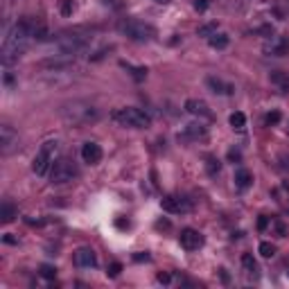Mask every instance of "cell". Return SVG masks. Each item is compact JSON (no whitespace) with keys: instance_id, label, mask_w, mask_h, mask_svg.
<instances>
[{"instance_id":"6da1fadb","label":"cell","mask_w":289,"mask_h":289,"mask_svg":"<svg viewBox=\"0 0 289 289\" xmlns=\"http://www.w3.org/2000/svg\"><path fill=\"white\" fill-rule=\"evenodd\" d=\"M32 39H48V30L43 23H39L36 18H23L7 32L5 41H2V50H0V59L5 66H12L14 61H18L23 57V52L27 50Z\"/></svg>"},{"instance_id":"7a4b0ae2","label":"cell","mask_w":289,"mask_h":289,"mask_svg":"<svg viewBox=\"0 0 289 289\" xmlns=\"http://www.w3.org/2000/svg\"><path fill=\"white\" fill-rule=\"evenodd\" d=\"M118 30L125 34L127 39L138 41V43H149L156 39V27L149 23H143L138 18H125L118 23Z\"/></svg>"},{"instance_id":"3957f363","label":"cell","mask_w":289,"mask_h":289,"mask_svg":"<svg viewBox=\"0 0 289 289\" xmlns=\"http://www.w3.org/2000/svg\"><path fill=\"white\" fill-rule=\"evenodd\" d=\"M113 120L122 127H129V129H147L151 125V118L143 109H136V106H127V109H118L113 113Z\"/></svg>"},{"instance_id":"277c9868","label":"cell","mask_w":289,"mask_h":289,"mask_svg":"<svg viewBox=\"0 0 289 289\" xmlns=\"http://www.w3.org/2000/svg\"><path fill=\"white\" fill-rule=\"evenodd\" d=\"M57 147H59L57 140H48V143L41 144V149L36 151V156H34V161H32V172L36 177H46L48 172L52 170L54 156H57Z\"/></svg>"},{"instance_id":"5b68a950","label":"cell","mask_w":289,"mask_h":289,"mask_svg":"<svg viewBox=\"0 0 289 289\" xmlns=\"http://www.w3.org/2000/svg\"><path fill=\"white\" fill-rule=\"evenodd\" d=\"M77 165L75 161L70 158H59V161H54L52 170H50V178H52L54 185H61V183H70L72 178H77Z\"/></svg>"},{"instance_id":"8992f818","label":"cell","mask_w":289,"mask_h":289,"mask_svg":"<svg viewBox=\"0 0 289 289\" xmlns=\"http://www.w3.org/2000/svg\"><path fill=\"white\" fill-rule=\"evenodd\" d=\"M161 208L165 212H172V215H181V212H190L192 204L190 199L178 197V194H167V197L161 199Z\"/></svg>"},{"instance_id":"52a82bcc","label":"cell","mask_w":289,"mask_h":289,"mask_svg":"<svg viewBox=\"0 0 289 289\" xmlns=\"http://www.w3.org/2000/svg\"><path fill=\"white\" fill-rule=\"evenodd\" d=\"M178 242H181V246H183L185 251H199L201 246H204V235L199 233V230L194 228H183L181 230V235H178Z\"/></svg>"},{"instance_id":"ba28073f","label":"cell","mask_w":289,"mask_h":289,"mask_svg":"<svg viewBox=\"0 0 289 289\" xmlns=\"http://www.w3.org/2000/svg\"><path fill=\"white\" fill-rule=\"evenodd\" d=\"M16 147H18V133L9 125H2L0 127V151H2V156H9Z\"/></svg>"},{"instance_id":"9c48e42d","label":"cell","mask_w":289,"mask_h":289,"mask_svg":"<svg viewBox=\"0 0 289 289\" xmlns=\"http://www.w3.org/2000/svg\"><path fill=\"white\" fill-rule=\"evenodd\" d=\"M97 118V111L93 106H84V109H66V120H70L72 125H81V122H91Z\"/></svg>"},{"instance_id":"30bf717a","label":"cell","mask_w":289,"mask_h":289,"mask_svg":"<svg viewBox=\"0 0 289 289\" xmlns=\"http://www.w3.org/2000/svg\"><path fill=\"white\" fill-rule=\"evenodd\" d=\"M75 264L81 267V269H93V267H97V256H95V251L84 246V249H77L75 251Z\"/></svg>"},{"instance_id":"8fae6325","label":"cell","mask_w":289,"mask_h":289,"mask_svg":"<svg viewBox=\"0 0 289 289\" xmlns=\"http://www.w3.org/2000/svg\"><path fill=\"white\" fill-rule=\"evenodd\" d=\"M104 156V151L99 147L97 143H84L81 144V158H84V163L88 165H97Z\"/></svg>"},{"instance_id":"7c38bea8","label":"cell","mask_w":289,"mask_h":289,"mask_svg":"<svg viewBox=\"0 0 289 289\" xmlns=\"http://www.w3.org/2000/svg\"><path fill=\"white\" fill-rule=\"evenodd\" d=\"M185 111L192 113V115H197V118H212L210 106L206 104L204 99H188V102H185Z\"/></svg>"},{"instance_id":"4fadbf2b","label":"cell","mask_w":289,"mask_h":289,"mask_svg":"<svg viewBox=\"0 0 289 289\" xmlns=\"http://www.w3.org/2000/svg\"><path fill=\"white\" fill-rule=\"evenodd\" d=\"M287 50H289V41L283 39V36H271V41L264 46V52L273 54V57H283Z\"/></svg>"},{"instance_id":"5bb4252c","label":"cell","mask_w":289,"mask_h":289,"mask_svg":"<svg viewBox=\"0 0 289 289\" xmlns=\"http://www.w3.org/2000/svg\"><path fill=\"white\" fill-rule=\"evenodd\" d=\"M206 133H208V129L201 122H192V125H188L183 129V133H178V140H199L204 138Z\"/></svg>"},{"instance_id":"9a60e30c","label":"cell","mask_w":289,"mask_h":289,"mask_svg":"<svg viewBox=\"0 0 289 289\" xmlns=\"http://www.w3.org/2000/svg\"><path fill=\"white\" fill-rule=\"evenodd\" d=\"M233 181H235L237 190H249L251 185H253V174H251L246 167H240V170H235V177H233Z\"/></svg>"},{"instance_id":"2e32d148","label":"cell","mask_w":289,"mask_h":289,"mask_svg":"<svg viewBox=\"0 0 289 289\" xmlns=\"http://www.w3.org/2000/svg\"><path fill=\"white\" fill-rule=\"evenodd\" d=\"M206 84L210 86L212 93H219V95H230V93L235 91L230 84H224L222 79H217V77H208V79H206Z\"/></svg>"},{"instance_id":"e0dca14e","label":"cell","mask_w":289,"mask_h":289,"mask_svg":"<svg viewBox=\"0 0 289 289\" xmlns=\"http://www.w3.org/2000/svg\"><path fill=\"white\" fill-rule=\"evenodd\" d=\"M16 215H18L16 206H14L12 201H2V206H0V222L9 224V222H14V217Z\"/></svg>"},{"instance_id":"ac0fdd59","label":"cell","mask_w":289,"mask_h":289,"mask_svg":"<svg viewBox=\"0 0 289 289\" xmlns=\"http://www.w3.org/2000/svg\"><path fill=\"white\" fill-rule=\"evenodd\" d=\"M242 267H244V271H246V276H253V278L260 276L257 262L253 260V256H251V253H244V256H242Z\"/></svg>"},{"instance_id":"d6986e66","label":"cell","mask_w":289,"mask_h":289,"mask_svg":"<svg viewBox=\"0 0 289 289\" xmlns=\"http://www.w3.org/2000/svg\"><path fill=\"white\" fill-rule=\"evenodd\" d=\"M208 43H210V48H215V50H224V48H228L230 39H228V34H212V36H208Z\"/></svg>"},{"instance_id":"ffe728a7","label":"cell","mask_w":289,"mask_h":289,"mask_svg":"<svg viewBox=\"0 0 289 289\" xmlns=\"http://www.w3.org/2000/svg\"><path fill=\"white\" fill-rule=\"evenodd\" d=\"M230 127L235 129V131H244V127H246V115H244L242 111H235L233 115H230Z\"/></svg>"},{"instance_id":"44dd1931","label":"cell","mask_w":289,"mask_h":289,"mask_svg":"<svg viewBox=\"0 0 289 289\" xmlns=\"http://www.w3.org/2000/svg\"><path fill=\"white\" fill-rule=\"evenodd\" d=\"M122 66H125L127 70L131 72V77L136 79V81H143V79L147 77V68H133L131 64H122Z\"/></svg>"},{"instance_id":"7402d4cb","label":"cell","mask_w":289,"mask_h":289,"mask_svg":"<svg viewBox=\"0 0 289 289\" xmlns=\"http://www.w3.org/2000/svg\"><path fill=\"white\" fill-rule=\"evenodd\" d=\"M219 167H222V165H219V161H217L215 156H208V158H206V170H208V174H210V177L219 174Z\"/></svg>"},{"instance_id":"603a6c76","label":"cell","mask_w":289,"mask_h":289,"mask_svg":"<svg viewBox=\"0 0 289 289\" xmlns=\"http://www.w3.org/2000/svg\"><path fill=\"white\" fill-rule=\"evenodd\" d=\"M260 256H262V257H273V256H276V246L269 244V242H262V244H260Z\"/></svg>"},{"instance_id":"cb8c5ba5","label":"cell","mask_w":289,"mask_h":289,"mask_svg":"<svg viewBox=\"0 0 289 289\" xmlns=\"http://www.w3.org/2000/svg\"><path fill=\"white\" fill-rule=\"evenodd\" d=\"M217 32V23H206L199 27V36H212Z\"/></svg>"},{"instance_id":"d4e9b609","label":"cell","mask_w":289,"mask_h":289,"mask_svg":"<svg viewBox=\"0 0 289 289\" xmlns=\"http://www.w3.org/2000/svg\"><path fill=\"white\" fill-rule=\"evenodd\" d=\"M41 276L43 278H48V280H52L54 276H57V269H54V267H50V264H41Z\"/></svg>"},{"instance_id":"484cf974","label":"cell","mask_w":289,"mask_h":289,"mask_svg":"<svg viewBox=\"0 0 289 289\" xmlns=\"http://www.w3.org/2000/svg\"><path fill=\"white\" fill-rule=\"evenodd\" d=\"M120 271H122V264H120V262H113L111 267H109V271H106V276L118 278V276H120Z\"/></svg>"},{"instance_id":"4316f807","label":"cell","mask_w":289,"mask_h":289,"mask_svg":"<svg viewBox=\"0 0 289 289\" xmlns=\"http://www.w3.org/2000/svg\"><path fill=\"white\" fill-rule=\"evenodd\" d=\"M264 122H267V125H278V122H280V113L278 111H273V113H269V115H267V118H264Z\"/></svg>"},{"instance_id":"83f0119b","label":"cell","mask_w":289,"mask_h":289,"mask_svg":"<svg viewBox=\"0 0 289 289\" xmlns=\"http://www.w3.org/2000/svg\"><path fill=\"white\" fill-rule=\"evenodd\" d=\"M194 9L197 12H206L208 9V0H194Z\"/></svg>"},{"instance_id":"f1b7e54d","label":"cell","mask_w":289,"mask_h":289,"mask_svg":"<svg viewBox=\"0 0 289 289\" xmlns=\"http://www.w3.org/2000/svg\"><path fill=\"white\" fill-rule=\"evenodd\" d=\"M267 226H269V217H260V219H257V230H264L267 228Z\"/></svg>"},{"instance_id":"f546056e","label":"cell","mask_w":289,"mask_h":289,"mask_svg":"<svg viewBox=\"0 0 289 289\" xmlns=\"http://www.w3.org/2000/svg\"><path fill=\"white\" fill-rule=\"evenodd\" d=\"M133 260H136V262H149L151 257H149V253H136V256H133Z\"/></svg>"},{"instance_id":"4dcf8cb0","label":"cell","mask_w":289,"mask_h":289,"mask_svg":"<svg viewBox=\"0 0 289 289\" xmlns=\"http://www.w3.org/2000/svg\"><path fill=\"white\" fill-rule=\"evenodd\" d=\"M172 276L170 273H158V283H163V285H170Z\"/></svg>"},{"instance_id":"1f68e13d","label":"cell","mask_w":289,"mask_h":289,"mask_svg":"<svg viewBox=\"0 0 289 289\" xmlns=\"http://www.w3.org/2000/svg\"><path fill=\"white\" fill-rule=\"evenodd\" d=\"M280 167H283V170H289V156H287V154L280 156Z\"/></svg>"},{"instance_id":"d6a6232c","label":"cell","mask_w":289,"mask_h":289,"mask_svg":"<svg viewBox=\"0 0 289 289\" xmlns=\"http://www.w3.org/2000/svg\"><path fill=\"white\" fill-rule=\"evenodd\" d=\"M72 12V7H70V2L68 0H64V16H68V14Z\"/></svg>"},{"instance_id":"836d02e7","label":"cell","mask_w":289,"mask_h":289,"mask_svg":"<svg viewBox=\"0 0 289 289\" xmlns=\"http://www.w3.org/2000/svg\"><path fill=\"white\" fill-rule=\"evenodd\" d=\"M118 228H129V222H125V219H118Z\"/></svg>"},{"instance_id":"e575fe53","label":"cell","mask_w":289,"mask_h":289,"mask_svg":"<svg viewBox=\"0 0 289 289\" xmlns=\"http://www.w3.org/2000/svg\"><path fill=\"white\" fill-rule=\"evenodd\" d=\"M2 240H5V242H7V244H16V240H14V237H12V235H5V237H2Z\"/></svg>"},{"instance_id":"d590c367","label":"cell","mask_w":289,"mask_h":289,"mask_svg":"<svg viewBox=\"0 0 289 289\" xmlns=\"http://www.w3.org/2000/svg\"><path fill=\"white\" fill-rule=\"evenodd\" d=\"M158 5H167V2H172V0H156Z\"/></svg>"}]
</instances>
